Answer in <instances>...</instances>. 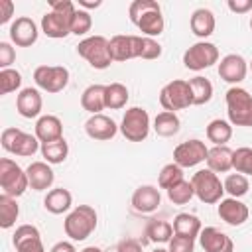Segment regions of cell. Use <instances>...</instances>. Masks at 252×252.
Instances as JSON below:
<instances>
[{"mask_svg":"<svg viewBox=\"0 0 252 252\" xmlns=\"http://www.w3.org/2000/svg\"><path fill=\"white\" fill-rule=\"evenodd\" d=\"M77 6L71 0H49V12L41 16V32L51 39H63L71 33V20Z\"/></svg>","mask_w":252,"mask_h":252,"instance_id":"cell-2","label":"cell"},{"mask_svg":"<svg viewBox=\"0 0 252 252\" xmlns=\"http://www.w3.org/2000/svg\"><path fill=\"white\" fill-rule=\"evenodd\" d=\"M120 130V126L106 114H91L89 120L85 122V132L91 140L96 142H108L116 136V132Z\"/></svg>","mask_w":252,"mask_h":252,"instance_id":"cell-16","label":"cell"},{"mask_svg":"<svg viewBox=\"0 0 252 252\" xmlns=\"http://www.w3.org/2000/svg\"><path fill=\"white\" fill-rule=\"evenodd\" d=\"M77 53L93 67V69H108L112 63L108 39L104 35H89L79 41Z\"/></svg>","mask_w":252,"mask_h":252,"instance_id":"cell-6","label":"cell"},{"mask_svg":"<svg viewBox=\"0 0 252 252\" xmlns=\"http://www.w3.org/2000/svg\"><path fill=\"white\" fill-rule=\"evenodd\" d=\"M91 28H93V16H91V12L77 8V12H75V16L71 20V33L73 35H87L91 32Z\"/></svg>","mask_w":252,"mask_h":252,"instance_id":"cell-43","label":"cell"},{"mask_svg":"<svg viewBox=\"0 0 252 252\" xmlns=\"http://www.w3.org/2000/svg\"><path fill=\"white\" fill-rule=\"evenodd\" d=\"M250 30H252V18H250Z\"/></svg>","mask_w":252,"mask_h":252,"instance_id":"cell-54","label":"cell"},{"mask_svg":"<svg viewBox=\"0 0 252 252\" xmlns=\"http://www.w3.org/2000/svg\"><path fill=\"white\" fill-rule=\"evenodd\" d=\"M16 61V49L8 41H0V71L10 69V65Z\"/></svg>","mask_w":252,"mask_h":252,"instance_id":"cell-45","label":"cell"},{"mask_svg":"<svg viewBox=\"0 0 252 252\" xmlns=\"http://www.w3.org/2000/svg\"><path fill=\"white\" fill-rule=\"evenodd\" d=\"M217 71H219V77L224 83H230L232 87H238V83H242L246 79L248 61L238 53H228V55H224L220 59Z\"/></svg>","mask_w":252,"mask_h":252,"instance_id":"cell-14","label":"cell"},{"mask_svg":"<svg viewBox=\"0 0 252 252\" xmlns=\"http://www.w3.org/2000/svg\"><path fill=\"white\" fill-rule=\"evenodd\" d=\"M49 252H77V248H75L73 242H69V240H61V242L53 244Z\"/></svg>","mask_w":252,"mask_h":252,"instance_id":"cell-49","label":"cell"},{"mask_svg":"<svg viewBox=\"0 0 252 252\" xmlns=\"http://www.w3.org/2000/svg\"><path fill=\"white\" fill-rule=\"evenodd\" d=\"M26 173H28L30 187L33 191H47L55 181V173L47 161H32L26 167Z\"/></svg>","mask_w":252,"mask_h":252,"instance_id":"cell-22","label":"cell"},{"mask_svg":"<svg viewBox=\"0 0 252 252\" xmlns=\"http://www.w3.org/2000/svg\"><path fill=\"white\" fill-rule=\"evenodd\" d=\"M79 252H102L98 246H87V248H83V250H79Z\"/></svg>","mask_w":252,"mask_h":252,"instance_id":"cell-51","label":"cell"},{"mask_svg":"<svg viewBox=\"0 0 252 252\" xmlns=\"http://www.w3.org/2000/svg\"><path fill=\"white\" fill-rule=\"evenodd\" d=\"M28 187H30V181H28L26 169H22L14 159L2 158L0 159V189H2V193L16 199V197H22Z\"/></svg>","mask_w":252,"mask_h":252,"instance_id":"cell-8","label":"cell"},{"mask_svg":"<svg viewBox=\"0 0 252 252\" xmlns=\"http://www.w3.org/2000/svg\"><path fill=\"white\" fill-rule=\"evenodd\" d=\"M224 185V193H228V197H234V199H240L248 193L250 189V183H248V177L242 175V173H230L226 175V179L222 181Z\"/></svg>","mask_w":252,"mask_h":252,"instance_id":"cell-38","label":"cell"},{"mask_svg":"<svg viewBox=\"0 0 252 252\" xmlns=\"http://www.w3.org/2000/svg\"><path fill=\"white\" fill-rule=\"evenodd\" d=\"M128 98H130V93H128L126 85H122V83L106 85V89H104V104H106V108L120 110V108L126 106Z\"/></svg>","mask_w":252,"mask_h":252,"instance_id":"cell-33","label":"cell"},{"mask_svg":"<svg viewBox=\"0 0 252 252\" xmlns=\"http://www.w3.org/2000/svg\"><path fill=\"white\" fill-rule=\"evenodd\" d=\"M219 63V47L211 41H197L183 53V65L191 71H203Z\"/></svg>","mask_w":252,"mask_h":252,"instance_id":"cell-11","label":"cell"},{"mask_svg":"<svg viewBox=\"0 0 252 252\" xmlns=\"http://www.w3.org/2000/svg\"><path fill=\"white\" fill-rule=\"evenodd\" d=\"M189 87H191V93H193V104L201 106V104H207L211 98H213V83L201 75L189 79Z\"/></svg>","mask_w":252,"mask_h":252,"instance_id":"cell-36","label":"cell"},{"mask_svg":"<svg viewBox=\"0 0 252 252\" xmlns=\"http://www.w3.org/2000/svg\"><path fill=\"white\" fill-rule=\"evenodd\" d=\"M14 16V2L12 0H0V26L8 24Z\"/></svg>","mask_w":252,"mask_h":252,"instance_id":"cell-48","label":"cell"},{"mask_svg":"<svg viewBox=\"0 0 252 252\" xmlns=\"http://www.w3.org/2000/svg\"><path fill=\"white\" fill-rule=\"evenodd\" d=\"M207 154H209V148L205 146L203 140H185L181 144L175 146L173 150V161L179 165V167H195L203 161H207Z\"/></svg>","mask_w":252,"mask_h":252,"instance_id":"cell-13","label":"cell"},{"mask_svg":"<svg viewBox=\"0 0 252 252\" xmlns=\"http://www.w3.org/2000/svg\"><path fill=\"white\" fill-rule=\"evenodd\" d=\"M232 169L242 175H252V148L242 146L232 150Z\"/></svg>","mask_w":252,"mask_h":252,"instance_id":"cell-40","label":"cell"},{"mask_svg":"<svg viewBox=\"0 0 252 252\" xmlns=\"http://www.w3.org/2000/svg\"><path fill=\"white\" fill-rule=\"evenodd\" d=\"M10 41L18 47H32L35 41H37V35H39V30H37V24L28 18V16H20L16 18L12 24H10Z\"/></svg>","mask_w":252,"mask_h":252,"instance_id":"cell-15","label":"cell"},{"mask_svg":"<svg viewBox=\"0 0 252 252\" xmlns=\"http://www.w3.org/2000/svg\"><path fill=\"white\" fill-rule=\"evenodd\" d=\"M161 55V45L154 37L136 35V57L140 59H158Z\"/></svg>","mask_w":252,"mask_h":252,"instance_id":"cell-39","label":"cell"},{"mask_svg":"<svg viewBox=\"0 0 252 252\" xmlns=\"http://www.w3.org/2000/svg\"><path fill=\"white\" fill-rule=\"evenodd\" d=\"M226 114L232 126H252V94L242 87H230L224 94Z\"/></svg>","mask_w":252,"mask_h":252,"instance_id":"cell-4","label":"cell"},{"mask_svg":"<svg viewBox=\"0 0 252 252\" xmlns=\"http://www.w3.org/2000/svg\"><path fill=\"white\" fill-rule=\"evenodd\" d=\"M199 244L205 252H234V242L217 226H205L199 234Z\"/></svg>","mask_w":252,"mask_h":252,"instance_id":"cell-20","label":"cell"},{"mask_svg":"<svg viewBox=\"0 0 252 252\" xmlns=\"http://www.w3.org/2000/svg\"><path fill=\"white\" fill-rule=\"evenodd\" d=\"M108 49H110V57L112 61H128L136 57V35L134 33H118L112 35L108 39Z\"/></svg>","mask_w":252,"mask_h":252,"instance_id":"cell-23","label":"cell"},{"mask_svg":"<svg viewBox=\"0 0 252 252\" xmlns=\"http://www.w3.org/2000/svg\"><path fill=\"white\" fill-rule=\"evenodd\" d=\"M22 87V73L16 69H2L0 71V94H10Z\"/></svg>","mask_w":252,"mask_h":252,"instance_id":"cell-42","label":"cell"},{"mask_svg":"<svg viewBox=\"0 0 252 252\" xmlns=\"http://www.w3.org/2000/svg\"><path fill=\"white\" fill-rule=\"evenodd\" d=\"M217 213L220 217V220H224L226 224L230 226H240L248 220L250 217V211L248 207L240 201V199H234V197H226V199H220L219 201V207H217Z\"/></svg>","mask_w":252,"mask_h":252,"instance_id":"cell-19","label":"cell"},{"mask_svg":"<svg viewBox=\"0 0 252 252\" xmlns=\"http://www.w3.org/2000/svg\"><path fill=\"white\" fill-rule=\"evenodd\" d=\"M20 217V205L16 203L14 197L10 195H0V226L6 230V228H12L16 224Z\"/></svg>","mask_w":252,"mask_h":252,"instance_id":"cell-35","label":"cell"},{"mask_svg":"<svg viewBox=\"0 0 252 252\" xmlns=\"http://www.w3.org/2000/svg\"><path fill=\"white\" fill-rule=\"evenodd\" d=\"M144 234L154 244H167L173 238V224L163 219H150L146 222Z\"/></svg>","mask_w":252,"mask_h":252,"instance_id":"cell-29","label":"cell"},{"mask_svg":"<svg viewBox=\"0 0 252 252\" xmlns=\"http://www.w3.org/2000/svg\"><path fill=\"white\" fill-rule=\"evenodd\" d=\"M41 108H43V98H41L37 89L26 87V89H22L18 93L16 110H18L20 116H24V118H39Z\"/></svg>","mask_w":252,"mask_h":252,"instance_id":"cell-21","label":"cell"},{"mask_svg":"<svg viewBox=\"0 0 252 252\" xmlns=\"http://www.w3.org/2000/svg\"><path fill=\"white\" fill-rule=\"evenodd\" d=\"M130 203H132V209L136 213L150 215V213L158 211V207L161 205L159 189L156 185H140L138 189H134Z\"/></svg>","mask_w":252,"mask_h":252,"instance_id":"cell-18","label":"cell"},{"mask_svg":"<svg viewBox=\"0 0 252 252\" xmlns=\"http://www.w3.org/2000/svg\"><path fill=\"white\" fill-rule=\"evenodd\" d=\"M195 197V189L191 185V181H181L177 185H173L171 189H167V199L173 205H187L191 199Z\"/></svg>","mask_w":252,"mask_h":252,"instance_id":"cell-41","label":"cell"},{"mask_svg":"<svg viewBox=\"0 0 252 252\" xmlns=\"http://www.w3.org/2000/svg\"><path fill=\"white\" fill-rule=\"evenodd\" d=\"M159 104L163 110H169V112H177L193 106V93H191L189 81L173 79L167 85H163L159 91Z\"/></svg>","mask_w":252,"mask_h":252,"instance_id":"cell-7","label":"cell"},{"mask_svg":"<svg viewBox=\"0 0 252 252\" xmlns=\"http://www.w3.org/2000/svg\"><path fill=\"white\" fill-rule=\"evenodd\" d=\"M185 177H183V167H179L175 161H171V163H165L163 167H161V171H159V175H158V185L161 187V189H171L173 185H177V183H181Z\"/></svg>","mask_w":252,"mask_h":252,"instance_id":"cell-37","label":"cell"},{"mask_svg":"<svg viewBox=\"0 0 252 252\" xmlns=\"http://www.w3.org/2000/svg\"><path fill=\"white\" fill-rule=\"evenodd\" d=\"M150 128H152L150 114L142 106L128 108L122 116V122H120V134L128 142H144L150 134Z\"/></svg>","mask_w":252,"mask_h":252,"instance_id":"cell-10","label":"cell"},{"mask_svg":"<svg viewBox=\"0 0 252 252\" xmlns=\"http://www.w3.org/2000/svg\"><path fill=\"white\" fill-rule=\"evenodd\" d=\"M207 140L215 146H226V142L232 138V124L222 118H215L207 124Z\"/></svg>","mask_w":252,"mask_h":252,"instance_id":"cell-32","label":"cell"},{"mask_svg":"<svg viewBox=\"0 0 252 252\" xmlns=\"http://www.w3.org/2000/svg\"><path fill=\"white\" fill-rule=\"evenodd\" d=\"M226 6L234 14H246L252 10V0H228Z\"/></svg>","mask_w":252,"mask_h":252,"instance_id":"cell-47","label":"cell"},{"mask_svg":"<svg viewBox=\"0 0 252 252\" xmlns=\"http://www.w3.org/2000/svg\"><path fill=\"white\" fill-rule=\"evenodd\" d=\"M191 185L195 189V197L205 203V205H215L222 199L224 195V185L219 179V175L215 171H211L209 167L205 169H197L191 177Z\"/></svg>","mask_w":252,"mask_h":252,"instance_id":"cell-5","label":"cell"},{"mask_svg":"<svg viewBox=\"0 0 252 252\" xmlns=\"http://www.w3.org/2000/svg\"><path fill=\"white\" fill-rule=\"evenodd\" d=\"M12 244H14L16 252H45L39 228L33 224H20L14 230Z\"/></svg>","mask_w":252,"mask_h":252,"instance_id":"cell-17","label":"cell"},{"mask_svg":"<svg viewBox=\"0 0 252 252\" xmlns=\"http://www.w3.org/2000/svg\"><path fill=\"white\" fill-rule=\"evenodd\" d=\"M207 167L215 173H226L232 169V150L228 146H213L207 154Z\"/></svg>","mask_w":252,"mask_h":252,"instance_id":"cell-28","label":"cell"},{"mask_svg":"<svg viewBox=\"0 0 252 252\" xmlns=\"http://www.w3.org/2000/svg\"><path fill=\"white\" fill-rule=\"evenodd\" d=\"M173 234L177 236H185V238H199L201 230H203V224L199 220V217L191 215V213H179L173 217Z\"/></svg>","mask_w":252,"mask_h":252,"instance_id":"cell-27","label":"cell"},{"mask_svg":"<svg viewBox=\"0 0 252 252\" xmlns=\"http://www.w3.org/2000/svg\"><path fill=\"white\" fill-rule=\"evenodd\" d=\"M189 26H191V32L197 37H201V41H205L209 35H213L215 28H217V20H215V14L209 8H197L191 14Z\"/></svg>","mask_w":252,"mask_h":252,"instance_id":"cell-25","label":"cell"},{"mask_svg":"<svg viewBox=\"0 0 252 252\" xmlns=\"http://www.w3.org/2000/svg\"><path fill=\"white\" fill-rule=\"evenodd\" d=\"M130 22L142 32L146 37H158L163 33L165 20L161 14V6L156 0H134L128 6Z\"/></svg>","mask_w":252,"mask_h":252,"instance_id":"cell-1","label":"cell"},{"mask_svg":"<svg viewBox=\"0 0 252 252\" xmlns=\"http://www.w3.org/2000/svg\"><path fill=\"white\" fill-rule=\"evenodd\" d=\"M98 222V215L91 205H77L63 220V230L73 242L87 240Z\"/></svg>","mask_w":252,"mask_h":252,"instance_id":"cell-3","label":"cell"},{"mask_svg":"<svg viewBox=\"0 0 252 252\" xmlns=\"http://www.w3.org/2000/svg\"><path fill=\"white\" fill-rule=\"evenodd\" d=\"M98 6H102V2L100 0H94V2H89V0H79V8L81 10H94V8H98Z\"/></svg>","mask_w":252,"mask_h":252,"instance_id":"cell-50","label":"cell"},{"mask_svg":"<svg viewBox=\"0 0 252 252\" xmlns=\"http://www.w3.org/2000/svg\"><path fill=\"white\" fill-rule=\"evenodd\" d=\"M0 144L8 154L20 156V158H30L37 150H41V146H39L41 142L35 138V134H28L20 128H4Z\"/></svg>","mask_w":252,"mask_h":252,"instance_id":"cell-9","label":"cell"},{"mask_svg":"<svg viewBox=\"0 0 252 252\" xmlns=\"http://www.w3.org/2000/svg\"><path fill=\"white\" fill-rule=\"evenodd\" d=\"M41 156H43V161H47L49 165L63 163L67 159V156H69V144L65 142V138L41 144Z\"/></svg>","mask_w":252,"mask_h":252,"instance_id":"cell-34","label":"cell"},{"mask_svg":"<svg viewBox=\"0 0 252 252\" xmlns=\"http://www.w3.org/2000/svg\"><path fill=\"white\" fill-rule=\"evenodd\" d=\"M152 252H169V250H165V248H156V250H152Z\"/></svg>","mask_w":252,"mask_h":252,"instance_id":"cell-52","label":"cell"},{"mask_svg":"<svg viewBox=\"0 0 252 252\" xmlns=\"http://www.w3.org/2000/svg\"><path fill=\"white\" fill-rule=\"evenodd\" d=\"M104 89H106V85H89L81 94V106L91 114H100V110L106 108Z\"/></svg>","mask_w":252,"mask_h":252,"instance_id":"cell-30","label":"cell"},{"mask_svg":"<svg viewBox=\"0 0 252 252\" xmlns=\"http://www.w3.org/2000/svg\"><path fill=\"white\" fill-rule=\"evenodd\" d=\"M248 69H250V71H252V61H250V63H248Z\"/></svg>","mask_w":252,"mask_h":252,"instance_id":"cell-53","label":"cell"},{"mask_svg":"<svg viewBox=\"0 0 252 252\" xmlns=\"http://www.w3.org/2000/svg\"><path fill=\"white\" fill-rule=\"evenodd\" d=\"M73 205V195L69 189H63V187H55V189H49L47 195L43 197V207L47 213L51 215H63L71 209Z\"/></svg>","mask_w":252,"mask_h":252,"instance_id":"cell-26","label":"cell"},{"mask_svg":"<svg viewBox=\"0 0 252 252\" xmlns=\"http://www.w3.org/2000/svg\"><path fill=\"white\" fill-rule=\"evenodd\" d=\"M33 81L45 93H61L69 85V69L63 65H39L33 71Z\"/></svg>","mask_w":252,"mask_h":252,"instance_id":"cell-12","label":"cell"},{"mask_svg":"<svg viewBox=\"0 0 252 252\" xmlns=\"http://www.w3.org/2000/svg\"><path fill=\"white\" fill-rule=\"evenodd\" d=\"M152 128H154V132H156L158 136H161V138H171V136H175V134L179 132L181 120H179V116H177L175 112L161 110V112L156 114Z\"/></svg>","mask_w":252,"mask_h":252,"instance_id":"cell-31","label":"cell"},{"mask_svg":"<svg viewBox=\"0 0 252 252\" xmlns=\"http://www.w3.org/2000/svg\"><path fill=\"white\" fill-rule=\"evenodd\" d=\"M116 252H144V246L136 238H124V240L118 242Z\"/></svg>","mask_w":252,"mask_h":252,"instance_id":"cell-46","label":"cell"},{"mask_svg":"<svg viewBox=\"0 0 252 252\" xmlns=\"http://www.w3.org/2000/svg\"><path fill=\"white\" fill-rule=\"evenodd\" d=\"M35 138L41 144L55 142L63 138V122L55 114H43L35 122Z\"/></svg>","mask_w":252,"mask_h":252,"instance_id":"cell-24","label":"cell"},{"mask_svg":"<svg viewBox=\"0 0 252 252\" xmlns=\"http://www.w3.org/2000/svg\"><path fill=\"white\" fill-rule=\"evenodd\" d=\"M167 250L169 252H195V240L173 234V238L167 242Z\"/></svg>","mask_w":252,"mask_h":252,"instance_id":"cell-44","label":"cell"}]
</instances>
